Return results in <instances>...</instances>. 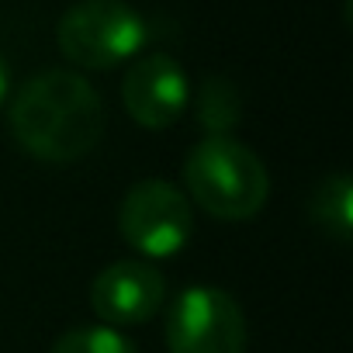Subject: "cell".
Listing matches in <instances>:
<instances>
[{"label":"cell","instance_id":"cell-1","mask_svg":"<svg viewBox=\"0 0 353 353\" xmlns=\"http://www.w3.org/2000/svg\"><path fill=\"white\" fill-rule=\"evenodd\" d=\"M14 142L42 163H77L104 135V104L97 90L70 70L35 73L11 101Z\"/></svg>","mask_w":353,"mask_h":353},{"label":"cell","instance_id":"cell-2","mask_svg":"<svg viewBox=\"0 0 353 353\" xmlns=\"http://www.w3.org/2000/svg\"><path fill=\"white\" fill-rule=\"evenodd\" d=\"M188 194L222 222L260 215L270 194L263 159L232 135H205L184 163Z\"/></svg>","mask_w":353,"mask_h":353},{"label":"cell","instance_id":"cell-3","mask_svg":"<svg viewBox=\"0 0 353 353\" xmlns=\"http://www.w3.org/2000/svg\"><path fill=\"white\" fill-rule=\"evenodd\" d=\"M149 39L142 14L125 0H80L56 28L59 52L83 70H111L128 63Z\"/></svg>","mask_w":353,"mask_h":353},{"label":"cell","instance_id":"cell-4","mask_svg":"<svg viewBox=\"0 0 353 353\" xmlns=\"http://www.w3.org/2000/svg\"><path fill=\"white\" fill-rule=\"evenodd\" d=\"M166 346L170 353H246V315L222 288H188L166 312Z\"/></svg>","mask_w":353,"mask_h":353},{"label":"cell","instance_id":"cell-5","mask_svg":"<svg viewBox=\"0 0 353 353\" xmlns=\"http://www.w3.org/2000/svg\"><path fill=\"white\" fill-rule=\"evenodd\" d=\"M118 229L121 239L149 260L176 256L194 232L191 201L170 181H142L125 194L118 208Z\"/></svg>","mask_w":353,"mask_h":353},{"label":"cell","instance_id":"cell-6","mask_svg":"<svg viewBox=\"0 0 353 353\" xmlns=\"http://www.w3.org/2000/svg\"><path fill=\"white\" fill-rule=\"evenodd\" d=\"M166 298V284L152 263L118 260L104 267L90 284V308L104 319V325H139L149 322Z\"/></svg>","mask_w":353,"mask_h":353},{"label":"cell","instance_id":"cell-7","mask_svg":"<svg viewBox=\"0 0 353 353\" xmlns=\"http://www.w3.org/2000/svg\"><path fill=\"white\" fill-rule=\"evenodd\" d=\"M188 97H191L188 73L181 70V63L163 52H152L132 63V70L121 80L125 111L142 128H170L184 114Z\"/></svg>","mask_w":353,"mask_h":353},{"label":"cell","instance_id":"cell-8","mask_svg":"<svg viewBox=\"0 0 353 353\" xmlns=\"http://www.w3.org/2000/svg\"><path fill=\"white\" fill-rule=\"evenodd\" d=\"M308 215L329 239H336L339 246L350 243V236H353V184L346 173H332L315 188V194L308 201Z\"/></svg>","mask_w":353,"mask_h":353},{"label":"cell","instance_id":"cell-9","mask_svg":"<svg viewBox=\"0 0 353 353\" xmlns=\"http://www.w3.org/2000/svg\"><path fill=\"white\" fill-rule=\"evenodd\" d=\"M239 90L225 77H208L198 90V121L208 135H229L239 125Z\"/></svg>","mask_w":353,"mask_h":353},{"label":"cell","instance_id":"cell-10","mask_svg":"<svg viewBox=\"0 0 353 353\" xmlns=\"http://www.w3.org/2000/svg\"><path fill=\"white\" fill-rule=\"evenodd\" d=\"M49 353H139V346L111 325H77L66 329Z\"/></svg>","mask_w":353,"mask_h":353},{"label":"cell","instance_id":"cell-11","mask_svg":"<svg viewBox=\"0 0 353 353\" xmlns=\"http://www.w3.org/2000/svg\"><path fill=\"white\" fill-rule=\"evenodd\" d=\"M8 90H11V70H8V63H4V56H0V104H4V97H8Z\"/></svg>","mask_w":353,"mask_h":353}]
</instances>
